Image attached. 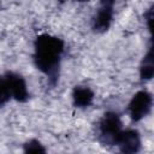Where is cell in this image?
Masks as SVG:
<instances>
[{
  "mask_svg": "<svg viewBox=\"0 0 154 154\" xmlns=\"http://www.w3.org/2000/svg\"><path fill=\"white\" fill-rule=\"evenodd\" d=\"M64 49V41L49 34L38 35L34 42V64L37 70L47 76L48 83L52 87H54L59 79Z\"/></svg>",
  "mask_w": 154,
  "mask_h": 154,
  "instance_id": "obj_1",
  "label": "cell"
},
{
  "mask_svg": "<svg viewBox=\"0 0 154 154\" xmlns=\"http://www.w3.org/2000/svg\"><path fill=\"white\" fill-rule=\"evenodd\" d=\"M1 94L0 105L4 106L7 101L14 100L17 102H26L29 100V91L25 79L12 71H7L1 76L0 82Z\"/></svg>",
  "mask_w": 154,
  "mask_h": 154,
  "instance_id": "obj_2",
  "label": "cell"
},
{
  "mask_svg": "<svg viewBox=\"0 0 154 154\" xmlns=\"http://www.w3.org/2000/svg\"><path fill=\"white\" fill-rule=\"evenodd\" d=\"M123 132L122 120L117 112L107 111L103 113L97 124V140L103 146H116Z\"/></svg>",
  "mask_w": 154,
  "mask_h": 154,
  "instance_id": "obj_3",
  "label": "cell"
},
{
  "mask_svg": "<svg viewBox=\"0 0 154 154\" xmlns=\"http://www.w3.org/2000/svg\"><path fill=\"white\" fill-rule=\"evenodd\" d=\"M147 28L150 32V42L147 53L140 64V79L148 81L154 77V4L144 12Z\"/></svg>",
  "mask_w": 154,
  "mask_h": 154,
  "instance_id": "obj_4",
  "label": "cell"
},
{
  "mask_svg": "<svg viewBox=\"0 0 154 154\" xmlns=\"http://www.w3.org/2000/svg\"><path fill=\"white\" fill-rule=\"evenodd\" d=\"M153 107V95L148 90H138L129 101L126 112L132 122L143 119Z\"/></svg>",
  "mask_w": 154,
  "mask_h": 154,
  "instance_id": "obj_5",
  "label": "cell"
},
{
  "mask_svg": "<svg viewBox=\"0 0 154 154\" xmlns=\"http://www.w3.org/2000/svg\"><path fill=\"white\" fill-rule=\"evenodd\" d=\"M113 6L114 2L113 1H101L94 17H93V22H91V29L93 31L101 34L108 30V28L112 24L113 20Z\"/></svg>",
  "mask_w": 154,
  "mask_h": 154,
  "instance_id": "obj_6",
  "label": "cell"
},
{
  "mask_svg": "<svg viewBox=\"0 0 154 154\" xmlns=\"http://www.w3.org/2000/svg\"><path fill=\"white\" fill-rule=\"evenodd\" d=\"M116 146L120 154H138L142 147L140 132L135 129L123 130Z\"/></svg>",
  "mask_w": 154,
  "mask_h": 154,
  "instance_id": "obj_7",
  "label": "cell"
},
{
  "mask_svg": "<svg viewBox=\"0 0 154 154\" xmlns=\"http://www.w3.org/2000/svg\"><path fill=\"white\" fill-rule=\"evenodd\" d=\"M72 103L77 108L89 107L94 101V91L85 85H76L72 90Z\"/></svg>",
  "mask_w": 154,
  "mask_h": 154,
  "instance_id": "obj_8",
  "label": "cell"
},
{
  "mask_svg": "<svg viewBox=\"0 0 154 154\" xmlns=\"http://www.w3.org/2000/svg\"><path fill=\"white\" fill-rule=\"evenodd\" d=\"M23 154H47V150L38 140L31 138L23 144Z\"/></svg>",
  "mask_w": 154,
  "mask_h": 154,
  "instance_id": "obj_9",
  "label": "cell"
}]
</instances>
